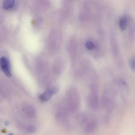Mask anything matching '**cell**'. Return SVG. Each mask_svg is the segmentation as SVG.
I'll return each instance as SVG.
<instances>
[{
  "mask_svg": "<svg viewBox=\"0 0 135 135\" xmlns=\"http://www.w3.org/2000/svg\"><path fill=\"white\" fill-rule=\"evenodd\" d=\"M76 122L83 127V129L86 134L94 132L97 126L96 118L91 114L85 113L79 114L76 116Z\"/></svg>",
  "mask_w": 135,
  "mask_h": 135,
  "instance_id": "6da1fadb",
  "label": "cell"
},
{
  "mask_svg": "<svg viewBox=\"0 0 135 135\" xmlns=\"http://www.w3.org/2000/svg\"><path fill=\"white\" fill-rule=\"evenodd\" d=\"M62 102L71 114L75 113L80 107V98L75 89L69 90Z\"/></svg>",
  "mask_w": 135,
  "mask_h": 135,
  "instance_id": "7a4b0ae2",
  "label": "cell"
},
{
  "mask_svg": "<svg viewBox=\"0 0 135 135\" xmlns=\"http://www.w3.org/2000/svg\"><path fill=\"white\" fill-rule=\"evenodd\" d=\"M71 114L61 101L57 107L55 117L57 121L64 128L68 129L71 126L70 118Z\"/></svg>",
  "mask_w": 135,
  "mask_h": 135,
  "instance_id": "3957f363",
  "label": "cell"
},
{
  "mask_svg": "<svg viewBox=\"0 0 135 135\" xmlns=\"http://www.w3.org/2000/svg\"><path fill=\"white\" fill-rule=\"evenodd\" d=\"M102 104L103 109L108 114H110L114 108L115 99L112 95L107 93H105L102 98Z\"/></svg>",
  "mask_w": 135,
  "mask_h": 135,
  "instance_id": "277c9868",
  "label": "cell"
},
{
  "mask_svg": "<svg viewBox=\"0 0 135 135\" xmlns=\"http://www.w3.org/2000/svg\"><path fill=\"white\" fill-rule=\"evenodd\" d=\"M88 105L93 110L98 109L99 104L98 95L96 89L94 88H91L89 93L88 98Z\"/></svg>",
  "mask_w": 135,
  "mask_h": 135,
  "instance_id": "5b68a950",
  "label": "cell"
},
{
  "mask_svg": "<svg viewBox=\"0 0 135 135\" xmlns=\"http://www.w3.org/2000/svg\"><path fill=\"white\" fill-rule=\"evenodd\" d=\"M58 91V88L56 87L48 88L45 92L39 95V100L42 102H47Z\"/></svg>",
  "mask_w": 135,
  "mask_h": 135,
  "instance_id": "8992f818",
  "label": "cell"
},
{
  "mask_svg": "<svg viewBox=\"0 0 135 135\" xmlns=\"http://www.w3.org/2000/svg\"><path fill=\"white\" fill-rule=\"evenodd\" d=\"M0 68L3 72L7 76L11 75V67L9 60L5 57H3L0 59Z\"/></svg>",
  "mask_w": 135,
  "mask_h": 135,
  "instance_id": "52a82bcc",
  "label": "cell"
},
{
  "mask_svg": "<svg viewBox=\"0 0 135 135\" xmlns=\"http://www.w3.org/2000/svg\"><path fill=\"white\" fill-rule=\"evenodd\" d=\"M22 109L24 114L29 118H33L36 116V109L30 104H24L23 106Z\"/></svg>",
  "mask_w": 135,
  "mask_h": 135,
  "instance_id": "ba28073f",
  "label": "cell"
},
{
  "mask_svg": "<svg viewBox=\"0 0 135 135\" xmlns=\"http://www.w3.org/2000/svg\"><path fill=\"white\" fill-rule=\"evenodd\" d=\"M18 126L20 129L29 133H33L35 132L36 131V128L35 126L32 125H24L23 124H20Z\"/></svg>",
  "mask_w": 135,
  "mask_h": 135,
  "instance_id": "9c48e42d",
  "label": "cell"
},
{
  "mask_svg": "<svg viewBox=\"0 0 135 135\" xmlns=\"http://www.w3.org/2000/svg\"><path fill=\"white\" fill-rule=\"evenodd\" d=\"M127 19L126 17L121 18L119 22V26L120 28L122 30H125L127 27Z\"/></svg>",
  "mask_w": 135,
  "mask_h": 135,
  "instance_id": "30bf717a",
  "label": "cell"
},
{
  "mask_svg": "<svg viewBox=\"0 0 135 135\" xmlns=\"http://www.w3.org/2000/svg\"><path fill=\"white\" fill-rule=\"evenodd\" d=\"M15 1L13 0H8L4 1L3 3V7L5 9L11 8L15 5Z\"/></svg>",
  "mask_w": 135,
  "mask_h": 135,
  "instance_id": "8fae6325",
  "label": "cell"
},
{
  "mask_svg": "<svg viewBox=\"0 0 135 135\" xmlns=\"http://www.w3.org/2000/svg\"><path fill=\"white\" fill-rule=\"evenodd\" d=\"M86 48L89 50H92L94 48L95 46L94 43L92 42L88 41L86 42L85 44Z\"/></svg>",
  "mask_w": 135,
  "mask_h": 135,
  "instance_id": "7c38bea8",
  "label": "cell"
},
{
  "mask_svg": "<svg viewBox=\"0 0 135 135\" xmlns=\"http://www.w3.org/2000/svg\"><path fill=\"white\" fill-rule=\"evenodd\" d=\"M130 66H131L132 69L134 70V69H135V61H134V59H133V60L131 61V62H130Z\"/></svg>",
  "mask_w": 135,
  "mask_h": 135,
  "instance_id": "4fadbf2b",
  "label": "cell"
},
{
  "mask_svg": "<svg viewBox=\"0 0 135 135\" xmlns=\"http://www.w3.org/2000/svg\"><path fill=\"white\" fill-rule=\"evenodd\" d=\"M8 135H14L13 134H12V133H10V134H8Z\"/></svg>",
  "mask_w": 135,
  "mask_h": 135,
  "instance_id": "5bb4252c",
  "label": "cell"
}]
</instances>
